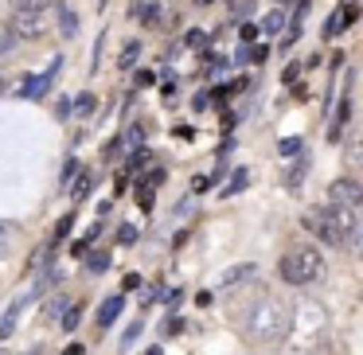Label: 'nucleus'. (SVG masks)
I'll list each match as a JSON object with an SVG mask.
<instances>
[{
  "label": "nucleus",
  "mask_w": 363,
  "mask_h": 355,
  "mask_svg": "<svg viewBox=\"0 0 363 355\" xmlns=\"http://www.w3.org/2000/svg\"><path fill=\"white\" fill-rule=\"evenodd\" d=\"M242 332L254 344H277L289 332V312H285V305L277 297H262L242 312Z\"/></svg>",
  "instance_id": "f257e3e1"
},
{
  "label": "nucleus",
  "mask_w": 363,
  "mask_h": 355,
  "mask_svg": "<svg viewBox=\"0 0 363 355\" xmlns=\"http://www.w3.org/2000/svg\"><path fill=\"white\" fill-rule=\"evenodd\" d=\"M324 332H328L324 305L320 300H301V305L293 308V316H289V332H285V339H289L293 351H308L313 344L324 339Z\"/></svg>",
  "instance_id": "f03ea898"
},
{
  "label": "nucleus",
  "mask_w": 363,
  "mask_h": 355,
  "mask_svg": "<svg viewBox=\"0 0 363 355\" xmlns=\"http://www.w3.org/2000/svg\"><path fill=\"white\" fill-rule=\"evenodd\" d=\"M281 277L289 285H313L324 277V254L316 246H297V250L281 254Z\"/></svg>",
  "instance_id": "7ed1b4c3"
},
{
  "label": "nucleus",
  "mask_w": 363,
  "mask_h": 355,
  "mask_svg": "<svg viewBox=\"0 0 363 355\" xmlns=\"http://www.w3.org/2000/svg\"><path fill=\"white\" fill-rule=\"evenodd\" d=\"M301 222H305V230H308V235H316L324 246H344V242H340V230H336V222H332L328 211H316V207H313V211L301 215Z\"/></svg>",
  "instance_id": "20e7f679"
},
{
  "label": "nucleus",
  "mask_w": 363,
  "mask_h": 355,
  "mask_svg": "<svg viewBox=\"0 0 363 355\" xmlns=\"http://www.w3.org/2000/svg\"><path fill=\"white\" fill-rule=\"evenodd\" d=\"M363 199V188L352 180V176H340V180H332L328 188V207H359Z\"/></svg>",
  "instance_id": "39448f33"
},
{
  "label": "nucleus",
  "mask_w": 363,
  "mask_h": 355,
  "mask_svg": "<svg viewBox=\"0 0 363 355\" xmlns=\"http://www.w3.org/2000/svg\"><path fill=\"white\" fill-rule=\"evenodd\" d=\"M59 71H63V55H55V59H51V63H48V71H43V74L28 79L24 86H20V98H43V94L51 90V82L59 79Z\"/></svg>",
  "instance_id": "423d86ee"
},
{
  "label": "nucleus",
  "mask_w": 363,
  "mask_h": 355,
  "mask_svg": "<svg viewBox=\"0 0 363 355\" xmlns=\"http://www.w3.org/2000/svg\"><path fill=\"white\" fill-rule=\"evenodd\" d=\"M12 28H16L20 40H35V35L48 32V12H16Z\"/></svg>",
  "instance_id": "0eeeda50"
},
{
  "label": "nucleus",
  "mask_w": 363,
  "mask_h": 355,
  "mask_svg": "<svg viewBox=\"0 0 363 355\" xmlns=\"http://www.w3.org/2000/svg\"><path fill=\"white\" fill-rule=\"evenodd\" d=\"M355 20H359V9H355V4H347V9H340L336 16H328V24H324V35L332 40V35H340L347 24H355Z\"/></svg>",
  "instance_id": "6e6552de"
},
{
  "label": "nucleus",
  "mask_w": 363,
  "mask_h": 355,
  "mask_svg": "<svg viewBox=\"0 0 363 355\" xmlns=\"http://www.w3.org/2000/svg\"><path fill=\"white\" fill-rule=\"evenodd\" d=\"M121 308H125V297H106L102 308H98V328H110V324L121 316Z\"/></svg>",
  "instance_id": "1a4fd4ad"
},
{
  "label": "nucleus",
  "mask_w": 363,
  "mask_h": 355,
  "mask_svg": "<svg viewBox=\"0 0 363 355\" xmlns=\"http://www.w3.org/2000/svg\"><path fill=\"white\" fill-rule=\"evenodd\" d=\"M55 16H59V32H63L67 40H74V35H79V20H74V9H71V4H55Z\"/></svg>",
  "instance_id": "9d476101"
},
{
  "label": "nucleus",
  "mask_w": 363,
  "mask_h": 355,
  "mask_svg": "<svg viewBox=\"0 0 363 355\" xmlns=\"http://www.w3.org/2000/svg\"><path fill=\"white\" fill-rule=\"evenodd\" d=\"M250 277H254V266H230L227 274L219 277V289H235V285L250 281Z\"/></svg>",
  "instance_id": "9b49d317"
},
{
  "label": "nucleus",
  "mask_w": 363,
  "mask_h": 355,
  "mask_svg": "<svg viewBox=\"0 0 363 355\" xmlns=\"http://www.w3.org/2000/svg\"><path fill=\"white\" fill-rule=\"evenodd\" d=\"M133 16H137V20H145V24H157V16H160V0H137Z\"/></svg>",
  "instance_id": "f8f14e48"
},
{
  "label": "nucleus",
  "mask_w": 363,
  "mask_h": 355,
  "mask_svg": "<svg viewBox=\"0 0 363 355\" xmlns=\"http://www.w3.org/2000/svg\"><path fill=\"white\" fill-rule=\"evenodd\" d=\"M94 110H98V98H94V94H79V98L71 102V113H74V118H90Z\"/></svg>",
  "instance_id": "ddd939ff"
},
{
  "label": "nucleus",
  "mask_w": 363,
  "mask_h": 355,
  "mask_svg": "<svg viewBox=\"0 0 363 355\" xmlns=\"http://www.w3.org/2000/svg\"><path fill=\"white\" fill-rule=\"evenodd\" d=\"M281 28H285V16L277 9H269L266 20H262V32H266V35H281Z\"/></svg>",
  "instance_id": "4468645a"
},
{
  "label": "nucleus",
  "mask_w": 363,
  "mask_h": 355,
  "mask_svg": "<svg viewBox=\"0 0 363 355\" xmlns=\"http://www.w3.org/2000/svg\"><path fill=\"white\" fill-rule=\"evenodd\" d=\"M137 55H141V43H125V47H121V59H118V67H121V71H129V67L137 63Z\"/></svg>",
  "instance_id": "2eb2a0df"
},
{
  "label": "nucleus",
  "mask_w": 363,
  "mask_h": 355,
  "mask_svg": "<svg viewBox=\"0 0 363 355\" xmlns=\"http://www.w3.org/2000/svg\"><path fill=\"white\" fill-rule=\"evenodd\" d=\"M12 9L16 12H48L51 0H12Z\"/></svg>",
  "instance_id": "dca6fc26"
},
{
  "label": "nucleus",
  "mask_w": 363,
  "mask_h": 355,
  "mask_svg": "<svg viewBox=\"0 0 363 355\" xmlns=\"http://www.w3.org/2000/svg\"><path fill=\"white\" fill-rule=\"evenodd\" d=\"M79 316H82V305H67L63 328H67V332H74V328H79Z\"/></svg>",
  "instance_id": "f3484780"
},
{
  "label": "nucleus",
  "mask_w": 363,
  "mask_h": 355,
  "mask_svg": "<svg viewBox=\"0 0 363 355\" xmlns=\"http://www.w3.org/2000/svg\"><path fill=\"white\" fill-rule=\"evenodd\" d=\"M246 180H250L246 172H235V176H230V184H227V191H223V196H238V191L246 188Z\"/></svg>",
  "instance_id": "a211bd4d"
},
{
  "label": "nucleus",
  "mask_w": 363,
  "mask_h": 355,
  "mask_svg": "<svg viewBox=\"0 0 363 355\" xmlns=\"http://www.w3.org/2000/svg\"><path fill=\"white\" fill-rule=\"evenodd\" d=\"M145 137H149V129H145V125H133V129L125 133V145H129V149H137V145H141Z\"/></svg>",
  "instance_id": "6ab92c4d"
},
{
  "label": "nucleus",
  "mask_w": 363,
  "mask_h": 355,
  "mask_svg": "<svg viewBox=\"0 0 363 355\" xmlns=\"http://www.w3.org/2000/svg\"><path fill=\"white\" fill-rule=\"evenodd\" d=\"M71 196H74V199H86V196H90V176H86V172H82V176H79V180H74V188H71Z\"/></svg>",
  "instance_id": "aec40b11"
},
{
  "label": "nucleus",
  "mask_w": 363,
  "mask_h": 355,
  "mask_svg": "<svg viewBox=\"0 0 363 355\" xmlns=\"http://www.w3.org/2000/svg\"><path fill=\"white\" fill-rule=\"evenodd\" d=\"M297 152H305V145H301L297 137H289V141H281V157H297Z\"/></svg>",
  "instance_id": "412c9836"
},
{
  "label": "nucleus",
  "mask_w": 363,
  "mask_h": 355,
  "mask_svg": "<svg viewBox=\"0 0 363 355\" xmlns=\"http://www.w3.org/2000/svg\"><path fill=\"white\" fill-rule=\"evenodd\" d=\"M67 305H71L67 297H55V300H48V308H43V312H48V316H59V312H67Z\"/></svg>",
  "instance_id": "4be33fe9"
},
{
  "label": "nucleus",
  "mask_w": 363,
  "mask_h": 355,
  "mask_svg": "<svg viewBox=\"0 0 363 355\" xmlns=\"http://www.w3.org/2000/svg\"><path fill=\"white\" fill-rule=\"evenodd\" d=\"M149 152H133V160H129V172H137V168H149Z\"/></svg>",
  "instance_id": "5701e85b"
},
{
  "label": "nucleus",
  "mask_w": 363,
  "mask_h": 355,
  "mask_svg": "<svg viewBox=\"0 0 363 355\" xmlns=\"http://www.w3.org/2000/svg\"><path fill=\"white\" fill-rule=\"evenodd\" d=\"M71 215H67V219H59V227H55V238H51V242H59V238H67V235H71Z\"/></svg>",
  "instance_id": "b1692460"
},
{
  "label": "nucleus",
  "mask_w": 363,
  "mask_h": 355,
  "mask_svg": "<svg viewBox=\"0 0 363 355\" xmlns=\"http://www.w3.org/2000/svg\"><path fill=\"white\" fill-rule=\"evenodd\" d=\"M86 266H90V269H94V274H102V269H106V266H110V258H106V254H94V258H90V261H86Z\"/></svg>",
  "instance_id": "393cba45"
},
{
  "label": "nucleus",
  "mask_w": 363,
  "mask_h": 355,
  "mask_svg": "<svg viewBox=\"0 0 363 355\" xmlns=\"http://www.w3.org/2000/svg\"><path fill=\"white\" fill-rule=\"evenodd\" d=\"M188 43H191V47H203V43H207V32H199V28H196V32H188Z\"/></svg>",
  "instance_id": "a878e982"
},
{
  "label": "nucleus",
  "mask_w": 363,
  "mask_h": 355,
  "mask_svg": "<svg viewBox=\"0 0 363 355\" xmlns=\"http://www.w3.org/2000/svg\"><path fill=\"white\" fill-rule=\"evenodd\" d=\"M160 180H164V172H160V168H152L149 180H145V188H160Z\"/></svg>",
  "instance_id": "bb28decb"
},
{
  "label": "nucleus",
  "mask_w": 363,
  "mask_h": 355,
  "mask_svg": "<svg viewBox=\"0 0 363 355\" xmlns=\"http://www.w3.org/2000/svg\"><path fill=\"white\" fill-rule=\"evenodd\" d=\"M118 238H121V242L129 246V242H133V238H137V230H133V227H121V230H118Z\"/></svg>",
  "instance_id": "cd10ccee"
},
{
  "label": "nucleus",
  "mask_w": 363,
  "mask_h": 355,
  "mask_svg": "<svg viewBox=\"0 0 363 355\" xmlns=\"http://www.w3.org/2000/svg\"><path fill=\"white\" fill-rule=\"evenodd\" d=\"M238 40H242V43H254V40H258V32H254V28L246 24V28H242V35H238Z\"/></svg>",
  "instance_id": "c85d7f7f"
},
{
  "label": "nucleus",
  "mask_w": 363,
  "mask_h": 355,
  "mask_svg": "<svg viewBox=\"0 0 363 355\" xmlns=\"http://www.w3.org/2000/svg\"><path fill=\"white\" fill-rule=\"evenodd\" d=\"M9 250V235H4V227H0V254Z\"/></svg>",
  "instance_id": "c756f323"
},
{
  "label": "nucleus",
  "mask_w": 363,
  "mask_h": 355,
  "mask_svg": "<svg viewBox=\"0 0 363 355\" xmlns=\"http://www.w3.org/2000/svg\"><path fill=\"white\" fill-rule=\"evenodd\" d=\"M63 355H82V344H71V347H67Z\"/></svg>",
  "instance_id": "7c9ffc66"
},
{
  "label": "nucleus",
  "mask_w": 363,
  "mask_h": 355,
  "mask_svg": "<svg viewBox=\"0 0 363 355\" xmlns=\"http://www.w3.org/2000/svg\"><path fill=\"white\" fill-rule=\"evenodd\" d=\"M4 86H9V74H4V71H0V90H4Z\"/></svg>",
  "instance_id": "2f4dec72"
},
{
  "label": "nucleus",
  "mask_w": 363,
  "mask_h": 355,
  "mask_svg": "<svg viewBox=\"0 0 363 355\" xmlns=\"http://www.w3.org/2000/svg\"><path fill=\"white\" fill-rule=\"evenodd\" d=\"M196 4H211V0H196Z\"/></svg>",
  "instance_id": "473e14b6"
},
{
  "label": "nucleus",
  "mask_w": 363,
  "mask_h": 355,
  "mask_svg": "<svg viewBox=\"0 0 363 355\" xmlns=\"http://www.w3.org/2000/svg\"><path fill=\"white\" fill-rule=\"evenodd\" d=\"M277 4H285V0H277Z\"/></svg>",
  "instance_id": "72a5a7b5"
}]
</instances>
